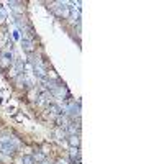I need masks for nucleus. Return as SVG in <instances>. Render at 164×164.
Instances as JSON below:
<instances>
[{
    "label": "nucleus",
    "mask_w": 164,
    "mask_h": 164,
    "mask_svg": "<svg viewBox=\"0 0 164 164\" xmlns=\"http://www.w3.org/2000/svg\"><path fill=\"white\" fill-rule=\"evenodd\" d=\"M10 56H0V69H8L10 67Z\"/></svg>",
    "instance_id": "3"
},
{
    "label": "nucleus",
    "mask_w": 164,
    "mask_h": 164,
    "mask_svg": "<svg viewBox=\"0 0 164 164\" xmlns=\"http://www.w3.org/2000/svg\"><path fill=\"white\" fill-rule=\"evenodd\" d=\"M67 143L71 144V146H74V148H79V144H81V138H79V135H69L67 136Z\"/></svg>",
    "instance_id": "1"
},
{
    "label": "nucleus",
    "mask_w": 164,
    "mask_h": 164,
    "mask_svg": "<svg viewBox=\"0 0 164 164\" xmlns=\"http://www.w3.org/2000/svg\"><path fill=\"white\" fill-rule=\"evenodd\" d=\"M69 154H71V159L72 161H75V159H79V157H81V154H79V148H74V146H71Z\"/></svg>",
    "instance_id": "4"
},
{
    "label": "nucleus",
    "mask_w": 164,
    "mask_h": 164,
    "mask_svg": "<svg viewBox=\"0 0 164 164\" xmlns=\"http://www.w3.org/2000/svg\"><path fill=\"white\" fill-rule=\"evenodd\" d=\"M23 164H35L33 156H23Z\"/></svg>",
    "instance_id": "8"
},
{
    "label": "nucleus",
    "mask_w": 164,
    "mask_h": 164,
    "mask_svg": "<svg viewBox=\"0 0 164 164\" xmlns=\"http://www.w3.org/2000/svg\"><path fill=\"white\" fill-rule=\"evenodd\" d=\"M57 164H66V161H57Z\"/></svg>",
    "instance_id": "11"
},
{
    "label": "nucleus",
    "mask_w": 164,
    "mask_h": 164,
    "mask_svg": "<svg viewBox=\"0 0 164 164\" xmlns=\"http://www.w3.org/2000/svg\"><path fill=\"white\" fill-rule=\"evenodd\" d=\"M48 110H49L51 113H54V115H61V108L57 107V105H54V104H49V105H48Z\"/></svg>",
    "instance_id": "5"
},
{
    "label": "nucleus",
    "mask_w": 164,
    "mask_h": 164,
    "mask_svg": "<svg viewBox=\"0 0 164 164\" xmlns=\"http://www.w3.org/2000/svg\"><path fill=\"white\" fill-rule=\"evenodd\" d=\"M41 153H43L44 156H46V154L49 153V146H48V144H44V146H43V151H41Z\"/></svg>",
    "instance_id": "10"
},
{
    "label": "nucleus",
    "mask_w": 164,
    "mask_h": 164,
    "mask_svg": "<svg viewBox=\"0 0 164 164\" xmlns=\"http://www.w3.org/2000/svg\"><path fill=\"white\" fill-rule=\"evenodd\" d=\"M22 44H23V49H25V51H26V53H28V54H31L33 51H35V46H33V43H31V41H30V39L23 38Z\"/></svg>",
    "instance_id": "2"
},
{
    "label": "nucleus",
    "mask_w": 164,
    "mask_h": 164,
    "mask_svg": "<svg viewBox=\"0 0 164 164\" xmlns=\"http://www.w3.org/2000/svg\"><path fill=\"white\" fill-rule=\"evenodd\" d=\"M56 123H57V128H64V126H67L66 125V118H61V117L56 118Z\"/></svg>",
    "instance_id": "6"
},
{
    "label": "nucleus",
    "mask_w": 164,
    "mask_h": 164,
    "mask_svg": "<svg viewBox=\"0 0 164 164\" xmlns=\"http://www.w3.org/2000/svg\"><path fill=\"white\" fill-rule=\"evenodd\" d=\"M35 161H44V154L43 153H36V156H33Z\"/></svg>",
    "instance_id": "9"
},
{
    "label": "nucleus",
    "mask_w": 164,
    "mask_h": 164,
    "mask_svg": "<svg viewBox=\"0 0 164 164\" xmlns=\"http://www.w3.org/2000/svg\"><path fill=\"white\" fill-rule=\"evenodd\" d=\"M54 135H56V136H57V139L61 141V139H62V138L66 136V131H64V130L61 131V128H59V130H56V131H54Z\"/></svg>",
    "instance_id": "7"
}]
</instances>
